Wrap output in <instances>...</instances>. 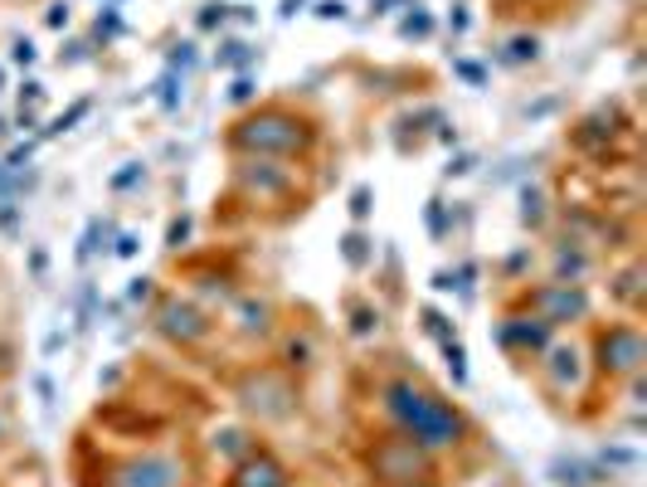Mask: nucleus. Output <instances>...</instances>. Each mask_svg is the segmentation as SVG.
Returning a JSON list of instances; mask_svg holds the SVG:
<instances>
[{"label": "nucleus", "instance_id": "ddd939ff", "mask_svg": "<svg viewBox=\"0 0 647 487\" xmlns=\"http://www.w3.org/2000/svg\"><path fill=\"white\" fill-rule=\"evenodd\" d=\"M234 317H238V332H244V336H264L272 326V308H268V302H254V298L238 302Z\"/></svg>", "mask_w": 647, "mask_h": 487}, {"label": "nucleus", "instance_id": "a19ab883", "mask_svg": "<svg viewBox=\"0 0 647 487\" xmlns=\"http://www.w3.org/2000/svg\"><path fill=\"white\" fill-rule=\"evenodd\" d=\"M458 74L468 78V84H482V69H477V64H458Z\"/></svg>", "mask_w": 647, "mask_h": 487}, {"label": "nucleus", "instance_id": "a18cd8bd", "mask_svg": "<svg viewBox=\"0 0 647 487\" xmlns=\"http://www.w3.org/2000/svg\"><path fill=\"white\" fill-rule=\"evenodd\" d=\"M0 84H5V74H0Z\"/></svg>", "mask_w": 647, "mask_h": 487}, {"label": "nucleus", "instance_id": "39448f33", "mask_svg": "<svg viewBox=\"0 0 647 487\" xmlns=\"http://www.w3.org/2000/svg\"><path fill=\"white\" fill-rule=\"evenodd\" d=\"M594 356L604 376H638L647 361V342L638 326H609V332H599Z\"/></svg>", "mask_w": 647, "mask_h": 487}, {"label": "nucleus", "instance_id": "7c9ffc66", "mask_svg": "<svg viewBox=\"0 0 647 487\" xmlns=\"http://www.w3.org/2000/svg\"><path fill=\"white\" fill-rule=\"evenodd\" d=\"M122 30V20H118V10H108V15H98V40H112Z\"/></svg>", "mask_w": 647, "mask_h": 487}, {"label": "nucleus", "instance_id": "1a4fd4ad", "mask_svg": "<svg viewBox=\"0 0 647 487\" xmlns=\"http://www.w3.org/2000/svg\"><path fill=\"white\" fill-rule=\"evenodd\" d=\"M230 487H288V468H282L272 453L254 449V453H244V458L234 463Z\"/></svg>", "mask_w": 647, "mask_h": 487}, {"label": "nucleus", "instance_id": "f257e3e1", "mask_svg": "<svg viewBox=\"0 0 647 487\" xmlns=\"http://www.w3.org/2000/svg\"><path fill=\"white\" fill-rule=\"evenodd\" d=\"M384 410H390V419L400 424L404 439H414V444L428 449V453L462 444V434H468V419L453 410L448 400H438L434 390H424V385H414V380L384 385Z\"/></svg>", "mask_w": 647, "mask_h": 487}, {"label": "nucleus", "instance_id": "393cba45", "mask_svg": "<svg viewBox=\"0 0 647 487\" xmlns=\"http://www.w3.org/2000/svg\"><path fill=\"white\" fill-rule=\"evenodd\" d=\"M545 206V200H540V190H526V210H521V220H526V224H540V210Z\"/></svg>", "mask_w": 647, "mask_h": 487}, {"label": "nucleus", "instance_id": "0eeeda50", "mask_svg": "<svg viewBox=\"0 0 647 487\" xmlns=\"http://www.w3.org/2000/svg\"><path fill=\"white\" fill-rule=\"evenodd\" d=\"M526 308L540 317L545 326H570V322H584L589 317V298L579 283H545L526 298Z\"/></svg>", "mask_w": 647, "mask_h": 487}, {"label": "nucleus", "instance_id": "f3484780", "mask_svg": "<svg viewBox=\"0 0 647 487\" xmlns=\"http://www.w3.org/2000/svg\"><path fill=\"white\" fill-rule=\"evenodd\" d=\"M366 244H370V240H366L360 230H350L346 240H341V254H346V264H350V268H360V264L370 258V248H366Z\"/></svg>", "mask_w": 647, "mask_h": 487}, {"label": "nucleus", "instance_id": "c03bdc74", "mask_svg": "<svg viewBox=\"0 0 647 487\" xmlns=\"http://www.w3.org/2000/svg\"><path fill=\"white\" fill-rule=\"evenodd\" d=\"M409 487H428V483H409Z\"/></svg>", "mask_w": 647, "mask_h": 487}, {"label": "nucleus", "instance_id": "a211bd4d", "mask_svg": "<svg viewBox=\"0 0 647 487\" xmlns=\"http://www.w3.org/2000/svg\"><path fill=\"white\" fill-rule=\"evenodd\" d=\"M443 361H448V376L453 380H468V366H462V361H468V351H462V342H458V336H453V342H443Z\"/></svg>", "mask_w": 647, "mask_h": 487}, {"label": "nucleus", "instance_id": "f8f14e48", "mask_svg": "<svg viewBox=\"0 0 647 487\" xmlns=\"http://www.w3.org/2000/svg\"><path fill=\"white\" fill-rule=\"evenodd\" d=\"M579 351L575 346H560V351H550V380H555V390H575L579 385Z\"/></svg>", "mask_w": 647, "mask_h": 487}, {"label": "nucleus", "instance_id": "9b49d317", "mask_svg": "<svg viewBox=\"0 0 647 487\" xmlns=\"http://www.w3.org/2000/svg\"><path fill=\"white\" fill-rule=\"evenodd\" d=\"M234 180L248 190V196H258V200H268V196H282V190L292 186V176L282 171V166H272V162H258V156H254V162H244V166H238V176H234Z\"/></svg>", "mask_w": 647, "mask_h": 487}, {"label": "nucleus", "instance_id": "f03ea898", "mask_svg": "<svg viewBox=\"0 0 647 487\" xmlns=\"http://www.w3.org/2000/svg\"><path fill=\"white\" fill-rule=\"evenodd\" d=\"M234 146L248 156H302L312 152V122L292 118V112H258L234 128Z\"/></svg>", "mask_w": 647, "mask_h": 487}, {"label": "nucleus", "instance_id": "7ed1b4c3", "mask_svg": "<svg viewBox=\"0 0 647 487\" xmlns=\"http://www.w3.org/2000/svg\"><path fill=\"white\" fill-rule=\"evenodd\" d=\"M428 449H419L414 439L394 434V439H380V444L370 449V478L384 483V487H409L419 478H428Z\"/></svg>", "mask_w": 647, "mask_h": 487}, {"label": "nucleus", "instance_id": "412c9836", "mask_svg": "<svg viewBox=\"0 0 647 487\" xmlns=\"http://www.w3.org/2000/svg\"><path fill=\"white\" fill-rule=\"evenodd\" d=\"M638 278H643V268H628V274L618 278V298H623V302H638V292H643Z\"/></svg>", "mask_w": 647, "mask_h": 487}, {"label": "nucleus", "instance_id": "58836bf2", "mask_svg": "<svg viewBox=\"0 0 647 487\" xmlns=\"http://www.w3.org/2000/svg\"><path fill=\"white\" fill-rule=\"evenodd\" d=\"M118 254H122V258L136 254V234H122V240H118Z\"/></svg>", "mask_w": 647, "mask_h": 487}, {"label": "nucleus", "instance_id": "473e14b6", "mask_svg": "<svg viewBox=\"0 0 647 487\" xmlns=\"http://www.w3.org/2000/svg\"><path fill=\"white\" fill-rule=\"evenodd\" d=\"M136 180H142V166H127V171L112 176V190H127V186H136Z\"/></svg>", "mask_w": 647, "mask_h": 487}, {"label": "nucleus", "instance_id": "ea45409f", "mask_svg": "<svg viewBox=\"0 0 647 487\" xmlns=\"http://www.w3.org/2000/svg\"><path fill=\"white\" fill-rule=\"evenodd\" d=\"M20 98H25V103H40L44 88H40V84H25V88H20Z\"/></svg>", "mask_w": 647, "mask_h": 487}, {"label": "nucleus", "instance_id": "aec40b11", "mask_svg": "<svg viewBox=\"0 0 647 487\" xmlns=\"http://www.w3.org/2000/svg\"><path fill=\"white\" fill-rule=\"evenodd\" d=\"M400 35H404V40H428V35H434V20H428L424 10H414V15H409L404 25H400Z\"/></svg>", "mask_w": 647, "mask_h": 487}, {"label": "nucleus", "instance_id": "72a5a7b5", "mask_svg": "<svg viewBox=\"0 0 647 487\" xmlns=\"http://www.w3.org/2000/svg\"><path fill=\"white\" fill-rule=\"evenodd\" d=\"M44 25H49V30H64V25H68V5H49V15H44Z\"/></svg>", "mask_w": 647, "mask_h": 487}, {"label": "nucleus", "instance_id": "6ab92c4d", "mask_svg": "<svg viewBox=\"0 0 647 487\" xmlns=\"http://www.w3.org/2000/svg\"><path fill=\"white\" fill-rule=\"evenodd\" d=\"M555 268H560V283H575V278L589 268V258H584V254H575V248H560V258H555Z\"/></svg>", "mask_w": 647, "mask_h": 487}, {"label": "nucleus", "instance_id": "423d86ee", "mask_svg": "<svg viewBox=\"0 0 647 487\" xmlns=\"http://www.w3.org/2000/svg\"><path fill=\"white\" fill-rule=\"evenodd\" d=\"M102 487H186V468L166 453H142V458L118 463Z\"/></svg>", "mask_w": 647, "mask_h": 487}, {"label": "nucleus", "instance_id": "5701e85b", "mask_svg": "<svg viewBox=\"0 0 647 487\" xmlns=\"http://www.w3.org/2000/svg\"><path fill=\"white\" fill-rule=\"evenodd\" d=\"M230 20V5H204L200 10V30H220Z\"/></svg>", "mask_w": 647, "mask_h": 487}, {"label": "nucleus", "instance_id": "9d476101", "mask_svg": "<svg viewBox=\"0 0 647 487\" xmlns=\"http://www.w3.org/2000/svg\"><path fill=\"white\" fill-rule=\"evenodd\" d=\"M550 332L555 326H545L540 317H502V326H497V342H502L506 351H550Z\"/></svg>", "mask_w": 647, "mask_h": 487}, {"label": "nucleus", "instance_id": "dca6fc26", "mask_svg": "<svg viewBox=\"0 0 647 487\" xmlns=\"http://www.w3.org/2000/svg\"><path fill=\"white\" fill-rule=\"evenodd\" d=\"M248 59H254V49H248L244 40H224L220 44V64H224V69H244Z\"/></svg>", "mask_w": 647, "mask_h": 487}, {"label": "nucleus", "instance_id": "6e6552de", "mask_svg": "<svg viewBox=\"0 0 647 487\" xmlns=\"http://www.w3.org/2000/svg\"><path fill=\"white\" fill-rule=\"evenodd\" d=\"M156 332L170 336V342H180V346H196L210 336V317H204L190 298H166L161 308H156Z\"/></svg>", "mask_w": 647, "mask_h": 487}, {"label": "nucleus", "instance_id": "c9c22d12", "mask_svg": "<svg viewBox=\"0 0 647 487\" xmlns=\"http://www.w3.org/2000/svg\"><path fill=\"white\" fill-rule=\"evenodd\" d=\"M127 298H132V302H142V298H152V278H132V288H127Z\"/></svg>", "mask_w": 647, "mask_h": 487}, {"label": "nucleus", "instance_id": "4be33fe9", "mask_svg": "<svg viewBox=\"0 0 647 487\" xmlns=\"http://www.w3.org/2000/svg\"><path fill=\"white\" fill-rule=\"evenodd\" d=\"M190 240V220L186 214H176V220H170V230H166V248H180Z\"/></svg>", "mask_w": 647, "mask_h": 487}, {"label": "nucleus", "instance_id": "37998d69", "mask_svg": "<svg viewBox=\"0 0 647 487\" xmlns=\"http://www.w3.org/2000/svg\"><path fill=\"white\" fill-rule=\"evenodd\" d=\"M302 5H306V0H282V5H278V15H288V20H292Z\"/></svg>", "mask_w": 647, "mask_h": 487}, {"label": "nucleus", "instance_id": "2f4dec72", "mask_svg": "<svg viewBox=\"0 0 647 487\" xmlns=\"http://www.w3.org/2000/svg\"><path fill=\"white\" fill-rule=\"evenodd\" d=\"M350 214H356V220H366V214H370V190H366V186L350 196Z\"/></svg>", "mask_w": 647, "mask_h": 487}, {"label": "nucleus", "instance_id": "4468645a", "mask_svg": "<svg viewBox=\"0 0 647 487\" xmlns=\"http://www.w3.org/2000/svg\"><path fill=\"white\" fill-rule=\"evenodd\" d=\"M230 453V458H244V453H254V444H248V434L244 429H220V434H214V453Z\"/></svg>", "mask_w": 647, "mask_h": 487}, {"label": "nucleus", "instance_id": "4c0bfd02", "mask_svg": "<svg viewBox=\"0 0 647 487\" xmlns=\"http://www.w3.org/2000/svg\"><path fill=\"white\" fill-rule=\"evenodd\" d=\"M428 230H434V234H443V210H438V200H434V206H428Z\"/></svg>", "mask_w": 647, "mask_h": 487}, {"label": "nucleus", "instance_id": "c756f323", "mask_svg": "<svg viewBox=\"0 0 647 487\" xmlns=\"http://www.w3.org/2000/svg\"><path fill=\"white\" fill-rule=\"evenodd\" d=\"M196 64V44H176V54H170V69H190Z\"/></svg>", "mask_w": 647, "mask_h": 487}, {"label": "nucleus", "instance_id": "b1692460", "mask_svg": "<svg viewBox=\"0 0 647 487\" xmlns=\"http://www.w3.org/2000/svg\"><path fill=\"white\" fill-rule=\"evenodd\" d=\"M424 326L438 336V342H453V332H448V317H443V312H434V308H428V312H424Z\"/></svg>", "mask_w": 647, "mask_h": 487}, {"label": "nucleus", "instance_id": "a878e982", "mask_svg": "<svg viewBox=\"0 0 647 487\" xmlns=\"http://www.w3.org/2000/svg\"><path fill=\"white\" fill-rule=\"evenodd\" d=\"M254 93H258V88H254V78H248V74H238V78H234V88H230V98H234V103H248Z\"/></svg>", "mask_w": 647, "mask_h": 487}, {"label": "nucleus", "instance_id": "f704fd0d", "mask_svg": "<svg viewBox=\"0 0 647 487\" xmlns=\"http://www.w3.org/2000/svg\"><path fill=\"white\" fill-rule=\"evenodd\" d=\"M316 15H322V20H341V15H346V5H341V0H322V5H316Z\"/></svg>", "mask_w": 647, "mask_h": 487}, {"label": "nucleus", "instance_id": "2eb2a0df", "mask_svg": "<svg viewBox=\"0 0 647 487\" xmlns=\"http://www.w3.org/2000/svg\"><path fill=\"white\" fill-rule=\"evenodd\" d=\"M536 54H540V40H536V35H516V40L506 44L502 59H506V64H526V59H536Z\"/></svg>", "mask_w": 647, "mask_h": 487}, {"label": "nucleus", "instance_id": "20e7f679", "mask_svg": "<svg viewBox=\"0 0 647 487\" xmlns=\"http://www.w3.org/2000/svg\"><path fill=\"white\" fill-rule=\"evenodd\" d=\"M238 405L258 419H288L298 395H292V385L282 380L278 370H248V376L238 380Z\"/></svg>", "mask_w": 647, "mask_h": 487}, {"label": "nucleus", "instance_id": "cd10ccee", "mask_svg": "<svg viewBox=\"0 0 647 487\" xmlns=\"http://www.w3.org/2000/svg\"><path fill=\"white\" fill-rule=\"evenodd\" d=\"M156 88H161V108H166V112L180 103V93H176V69H170V74H166V78H161V84H156Z\"/></svg>", "mask_w": 647, "mask_h": 487}, {"label": "nucleus", "instance_id": "bb28decb", "mask_svg": "<svg viewBox=\"0 0 647 487\" xmlns=\"http://www.w3.org/2000/svg\"><path fill=\"white\" fill-rule=\"evenodd\" d=\"M83 112H88V98H83V103H74V108H68L59 122H54V128H49V137H54V132H68V128H74L78 118H83Z\"/></svg>", "mask_w": 647, "mask_h": 487}, {"label": "nucleus", "instance_id": "e433bc0d", "mask_svg": "<svg viewBox=\"0 0 647 487\" xmlns=\"http://www.w3.org/2000/svg\"><path fill=\"white\" fill-rule=\"evenodd\" d=\"M375 322H380V317H375L370 308H360V312H356V332H360V336H366V332H370V326H375Z\"/></svg>", "mask_w": 647, "mask_h": 487}, {"label": "nucleus", "instance_id": "79ce46f5", "mask_svg": "<svg viewBox=\"0 0 647 487\" xmlns=\"http://www.w3.org/2000/svg\"><path fill=\"white\" fill-rule=\"evenodd\" d=\"M288 356H292V366H306V361H302V356H306V342H292Z\"/></svg>", "mask_w": 647, "mask_h": 487}, {"label": "nucleus", "instance_id": "c85d7f7f", "mask_svg": "<svg viewBox=\"0 0 647 487\" xmlns=\"http://www.w3.org/2000/svg\"><path fill=\"white\" fill-rule=\"evenodd\" d=\"M10 59H15L20 69H30V64H34V44L30 40H15V44H10Z\"/></svg>", "mask_w": 647, "mask_h": 487}]
</instances>
